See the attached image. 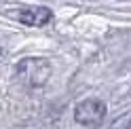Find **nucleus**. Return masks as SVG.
Here are the masks:
<instances>
[{"mask_svg":"<svg viewBox=\"0 0 131 129\" xmlns=\"http://www.w3.org/2000/svg\"><path fill=\"white\" fill-rule=\"evenodd\" d=\"M17 74L26 85L30 87H40L47 83L49 74H51V66L45 59H26L19 63Z\"/></svg>","mask_w":131,"mask_h":129,"instance_id":"f257e3e1","label":"nucleus"},{"mask_svg":"<svg viewBox=\"0 0 131 129\" xmlns=\"http://www.w3.org/2000/svg\"><path fill=\"white\" fill-rule=\"evenodd\" d=\"M104 116H106V104L100 100H85L74 110V119L80 125H87V127L100 125L104 121Z\"/></svg>","mask_w":131,"mask_h":129,"instance_id":"f03ea898","label":"nucleus"},{"mask_svg":"<svg viewBox=\"0 0 131 129\" xmlns=\"http://www.w3.org/2000/svg\"><path fill=\"white\" fill-rule=\"evenodd\" d=\"M17 17L28 26H45L47 21H51V11L45 6H34V9H23Z\"/></svg>","mask_w":131,"mask_h":129,"instance_id":"7ed1b4c3","label":"nucleus"}]
</instances>
